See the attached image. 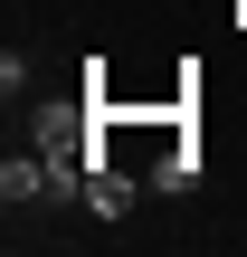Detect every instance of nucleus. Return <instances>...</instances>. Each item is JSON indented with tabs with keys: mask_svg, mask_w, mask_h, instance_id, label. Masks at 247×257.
I'll return each mask as SVG.
<instances>
[{
	"mask_svg": "<svg viewBox=\"0 0 247 257\" xmlns=\"http://www.w3.org/2000/svg\"><path fill=\"white\" fill-rule=\"evenodd\" d=\"M0 200H10V210H29V200H48V153H38V143L0 162Z\"/></svg>",
	"mask_w": 247,
	"mask_h": 257,
	"instance_id": "3",
	"label": "nucleus"
},
{
	"mask_svg": "<svg viewBox=\"0 0 247 257\" xmlns=\"http://www.w3.org/2000/svg\"><path fill=\"white\" fill-rule=\"evenodd\" d=\"M0 95H10V105L29 95V48H10V57H0Z\"/></svg>",
	"mask_w": 247,
	"mask_h": 257,
	"instance_id": "5",
	"label": "nucleus"
},
{
	"mask_svg": "<svg viewBox=\"0 0 247 257\" xmlns=\"http://www.w3.org/2000/svg\"><path fill=\"white\" fill-rule=\"evenodd\" d=\"M133 200H143V181H133V172L105 153V134H95V153H86V210H95V219H124Z\"/></svg>",
	"mask_w": 247,
	"mask_h": 257,
	"instance_id": "2",
	"label": "nucleus"
},
{
	"mask_svg": "<svg viewBox=\"0 0 247 257\" xmlns=\"http://www.w3.org/2000/svg\"><path fill=\"white\" fill-rule=\"evenodd\" d=\"M190 181H200V143H190V134H171V153L152 162V191H190Z\"/></svg>",
	"mask_w": 247,
	"mask_h": 257,
	"instance_id": "4",
	"label": "nucleus"
},
{
	"mask_svg": "<svg viewBox=\"0 0 247 257\" xmlns=\"http://www.w3.org/2000/svg\"><path fill=\"white\" fill-rule=\"evenodd\" d=\"M29 143H38V153H95V105H86V95H48V105L29 114Z\"/></svg>",
	"mask_w": 247,
	"mask_h": 257,
	"instance_id": "1",
	"label": "nucleus"
}]
</instances>
